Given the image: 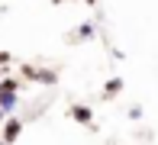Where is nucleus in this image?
Wrapping results in <instances>:
<instances>
[{
	"instance_id": "7ed1b4c3",
	"label": "nucleus",
	"mask_w": 158,
	"mask_h": 145,
	"mask_svg": "<svg viewBox=\"0 0 158 145\" xmlns=\"http://www.w3.org/2000/svg\"><path fill=\"white\" fill-rule=\"evenodd\" d=\"M74 116H77V119H81V122H87V119H90V113L84 110V106H74Z\"/></svg>"
},
{
	"instance_id": "f257e3e1",
	"label": "nucleus",
	"mask_w": 158,
	"mask_h": 145,
	"mask_svg": "<svg viewBox=\"0 0 158 145\" xmlns=\"http://www.w3.org/2000/svg\"><path fill=\"white\" fill-rule=\"evenodd\" d=\"M16 106V84L13 81H0V116L10 113Z\"/></svg>"
},
{
	"instance_id": "f03ea898",
	"label": "nucleus",
	"mask_w": 158,
	"mask_h": 145,
	"mask_svg": "<svg viewBox=\"0 0 158 145\" xmlns=\"http://www.w3.org/2000/svg\"><path fill=\"white\" fill-rule=\"evenodd\" d=\"M19 126H23V122L10 119V122H6V132H3V139H6V142H13V139H16V135H19Z\"/></svg>"
}]
</instances>
